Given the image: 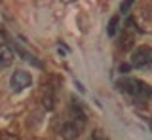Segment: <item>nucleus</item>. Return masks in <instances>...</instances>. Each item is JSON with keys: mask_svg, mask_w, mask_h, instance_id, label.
<instances>
[{"mask_svg": "<svg viewBox=\"0 0 152 140\" xmlns=\"http://www.w3.org/2000/svg\"><path fill=\"white\" fill-rule=\"evenodd\" d=\"M120 72L127 74V72H129V64H120Z\"/></svg>", "mask_w": 152, "mask_h": 140, "instance_id": "1a4fd4ad", "label": "nucleus"}, {"mask_svg": "<svg viewBox=\"0 0 152 140\" xmlns=\"http://www.w3.org/2000/svg\"><path fill=\"white\" fill-rule=\"evenodd\" d=\"M118 29H120V15H112L110 21H108V36H116L118 34Z\"/></svg>", "mask_w": 152, "mask_h": 140, "instance_id": "39448f33", "label": "nucleus"}, {"mask_svg": "<svg viewBox=\"0 0 152 140\" xmlns=\"http://www.w3.org/2000/svg\"><path fill=\"white\" fill-rule=\"evenodd\" d=\"M150 61H152V49L148 45H141V48H137L131 55V66H135V68L148 66Z\"/></svg>", "mask_w": 152, "mask_h": 140, "instance_id": "7ed1b4c3", "label": "nucleus"}, {"mask_svg": "<svg viewBox=\"0 0 152 140\" xmlns=\"http://www.w3.org/2000/svg\"><path fill=\"white\" fill-rule=\"evenodd\" d=\"M131 6H133V2H124V4H120V12H124V13H126V12L129 10Z\"/></svg>", "mask_w": 152, "mask_h": 140, "instance_id": "6e6552de", "label": "nucleus"}, {"mask_svg": "<svg viewBox=\"0 0 152 140\" xmlns=\"http://www.w3.org/2000/svg\"><path fill=\"white\" fill-rule=\"evenodd\" d=\"M10 85H12V91L21 93L27 87L32 85V76L28 72H25V70H15L12 74V78H10Z\"/></svg>", "mask_w": 152, "mask_h": 140, "instance_id": "f03ea898", "label": "nucleus"}, {"mask_svg": "<svg viewBox=\"0 0 152 140\" xmlns=\"http://www.w3.org/2000/svg\"><path fill=\"white\" fill-rule=\"evenodd\" d=\"M118 87H120L124 93H127L129 97H133V99L146 100L150 97V85L142 80H137V78H127V80L118 82Z\"/></svg>", "mask_w": 152, "mask_h": 140, "instance_id": "f257e3e1", "label": "nucleus"}, {"mask_svg": "<svg viewBox=\"0 0 152 140\" xmlns=\"http://www.w3.org/2000/svg\"><path fill=\"white\" fill-rule=\"evenodd\" d=\"M13 63V49L8 44H0V68H8Z\"/></svg>", "mask_w": 152, "mask_h": 140, "instance_id": "20e7f679", "label": "nucleus"}, {"mask_svg": "<svg viewBox=\"0 0 152 140\" xmlns=\"http://www.w3.org/2000/svg\"><path fill=\"white\" fill-rule=\"evenodd\" d=\"M0 140H19L15 134H12V133H2L0 134Z\"/></svg>", "mask_w": 152, "mask_h": 140, "instance_id": "0eeeda50", "label": "nucleus"}, {"mask_svg": "<svg viewBox=\"0 0 152 140\" xmlns=\"http://www.w3.org/2000/svg\"><path fill=\"white\" fill-rule=\"evenodd\" d=\"M122 40H124V42H120V48L122 49H129L131 45H133V34H124Z\"/></svg>", "mask_w": 152, "mask_h": 140, "instance_id": "423d86ee", "label": "nucleus"}]
</instances>
